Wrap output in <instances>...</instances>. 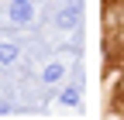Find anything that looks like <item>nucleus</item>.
Returning a JSON list of instances; mask_svg holds the SVG:
<instances>
[{
  "instance_id": "obj_1",
  "label": "nucleus",
  "mask_w": 124,
  "mask_h": 120,
  "mask_svg": "<svg viewBox=\"0 0 124 120\" xmlns=\"http://www.w3.org/2000/svg\"><path fill=\"white\" fill-rule=\"evenodd\" d=\"M10 21L14 24H28L31 21V0H10Z\"/></svg>"
},
{
  "instance_id": "obj_2",
  "label": "nucleus",
  "mask_w": 124,
  "mask_h": 120,
  "mask_svg": "<svg viewBox=\"0 0 124 120\" xmlns=\"http://www.w3.org/2000/svg\"><path fill=\"white\" fill-rule=\"evenodd\" d=\"M76 17H79V7H76V4H72V7H66V10H59V24H62V27H72V24H76Z\"/></svg>"
},
{
  "instance_id": "obj_3",
  "label": "nucleus",
  "mask_w": 124,
  "mask_h": 120,
  "mask_svg": "<svg viewBox=\"0 0 124 120\" xmlns=\"http://www.w3.org/2000/svg\"><path fill=\"white\" fill-rule=\"evenodd\" d=\"M14 58H17V45H10V41H4V45H0V65H10Z\"/></svg>"
},
{
  "instance_id": "obj_4",
  "label": "nucleus",
  "mask_w": 124,
  "mask_h": 120,
  "mask_svg": "<svg viewBox=\"0 0 124 120\" xmlns=\"http://www.w3.org/2000/svg\"><path fill=\"white\" fill-rule=\"evenodd\" d=\"M62 79V65H48L45 69V82H59Z\"/></svg>"
},
{
  "instance_id": "obj_5",
  "label": "nucleus",
  "mask_w": 124,
  "mask_h": 120,
  "mask_svg": "<svg viewBox=\"0 0 124 120\" xmlns=\"http://www.w3.org/2000/svg\"><path fill=\"white\" fill-rule=\"evenodd\" d=\"M76 100H79V89H76V86H69V89H62V103H69V107H72Z\"/></svg>"
}]
</instances>
